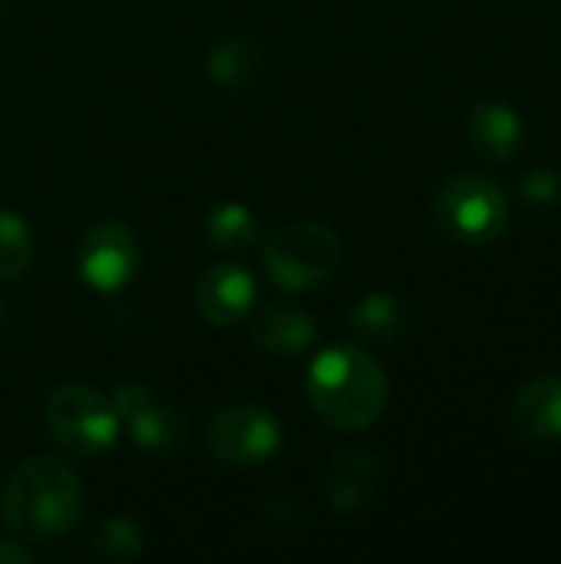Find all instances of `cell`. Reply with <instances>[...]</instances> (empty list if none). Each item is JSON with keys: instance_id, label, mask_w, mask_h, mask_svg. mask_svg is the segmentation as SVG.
<instances>
[{"instance_id": "obj_1", "label": "cell", "mask_w": 561, "mask_h": 564, "mask_svg": "<svg viewBox=\"0 0 561 564\" xmlns=\"http://www.w3.org/2000/svg\"><path fill=\"white\" fill-rule=\"evenodd\" d=\"M86 492L79 476L53 456L26 459L3 486L0 519L20 542H56L83 519Z\"/></svg>"}, {"instance_id": "obj_2", "label": "cell", "mask_w": 561, "mask_h": 564, "mask_svg": "<svg viewBox=\"0 0 561 564\" xmlns=\"http://www.w3.org/2000/svg\"><path fill=\"white\" fill-rule=\"evenodd\" d=\"M308 397L317 416L334 430L364 433L384 416L390 383L367 350L337 344L314 357L308 370Z\"/></svg>"}, {"instance_id": "obj_3", "label": "cell", "mask_w": 561, "mask_h": 564, "mask_svg": "<svg viewBox=\"0 0 561 564\" xmlns=\"http://www.w3.org/2000/svg\"><path fill=\"white\" fill-rule=\"evenodd\" d=\"M268 278L284 291H311L341 264V238L331 225L304 218L281 225L261 251Z\"/></svg>"}, {"instance_id": "obj_4", "label": "cell", "mask_w": 561, "mask_h": 564, "mask_svg": "<svg viewBox=\"0 0 561 564\" xmlns=\"http://www.w3.org/2000/svg\"><path fill=\"white\" fill-rule=\"evenodd\" d=\"M433 215L440 231L450 241L479 248L496 241L509 225V198L499 182L489 175H453L433 202Z\"/></svg>"}, {"instance_id": "obj_5", "label": "cell", "mask_w": 561, "mask_h": 564, "mask_svg": "<svg viewBox=\"0 0 561 564\" xmlns=\"http://www.w3.org/2000/svg\"><path fill=\"white\" fill-rule=\"evenodd\" d=\"M46 430L73 456H103L119 440L112 400L86 383H63L46 397Z\"/></svg>"}, {"instance_id": "obj_6", "label": "cell", "mask_w": 561, "mask_h": 564, "mask_svg": "<svg viewBox=\"0 0 561 564\" xmlns=\"http://www.w3.org/2000/svg\"><path fill=\"white\" fill-rule=\"evenodd\" d=\"M208 449L225 466H261L281 449V423L258 403H235L212 416Z\"/></svg>"}, {"instance_id": "obj_7", "label": "cell", "mask_w": 561, "mask_h": 564, "mask_svg": "<svg viewBox=\"0 0 561 564\" xmlns=\"http://www.w3.org/2000/svg\"><path fill=\"white\" fill-rule=\"evenodd\" d=\"M76 268L93 291H122L139 271V241L122 221L103 218L83 235Z\"/></svg>"}, {"instance_id": "obj_8", "label": "cell", "mask_w": 561, "mask_h": 564, "mask_svg": "<svg viewBox=\"0 0 561 564\" xmlns=\"http://www.w3.org/2000/svg\"><path fill=\"white\" fill-rule=\"evenodd\" d=\"M112 410L119 430L149 453H169L185 436V420L175 406L159 400L142 383H126L112 393Z\"/></svg>"}, {"instance_id": "obj_9", "label": "cell", "mask_w": 561, "mask_h": 564, "mask_svg": "<svg viewBox=\"0 0 561 564\" xmlns=\"http://www.w3.org/2000/svg\"><path fill=\"white\" fill-rule=\"evenodd\" d=\"M258 297V284L251 278L248 268L241 264H218L208 268L195 288V304L198 314L212 324V327H231L238 324Z\"/></svg>"}, {"instance_id": "obj_10", "label": "cell", "mask_w": 561, "mask_h": 564, "mask_svg": "<svg viewBox=\"0 0 561 564\" xmlns=\"http://www.w3.org/2000/svg\"><path fill=\"white\" fill-rule=\"evenodd\" d=\"M384 486V466L374 453L347 449L337 453L324 473V492L341 516L364 512Z\"/></svg>"}, {"instance_id": "obj_11", "label": "cell", "mask_w": 561, "mask_h": 564, "mask_svg": "<svg viewBox=\"0 0 561 564\" xmlns=\"http://www.w3.org/2000/svg\"><path fill=\"white\" fill-rule=\"evenodd\" d=\"M513 423L526 440L559 443L561 440V377H536L529 380L513 403Z\"/></svg>"}, {"instance_id": "obj_12", "label": "cell", "mask_w": 561, "mask_h": 564, "mask_svg": "<svg viewBox=\"0 0 561 564\" xmlns=\"http://www.w3.org/2000/svg\"><path fill=\"white\" fill-rule=\"evenodd\" d=\"M470 139L486 159H513L522 145V119L506 102H479L470 116Z\"/></svg>"}, {"instance_id": "obj_13", "label": "cell", "mask_w": 561, "mask_h": 564, "mask_svg": "<svg viewBox=\"0 0 561 564\" xmlns=\"http://www.w3.org/2000/svg\"><path fill=\"white\" fill-rule=\"evenodd\" d=\"M255 340L274 357H298L314 344V321L298 307H271L258 317Z\"/></svg>"}, {"instance_id": "obj_14", "label": "cell", "mask_w": 561, "mask_h": 564, "mask_svg": "<svg viewBox=\"0 0 561 564\" xmlns=\"http://www.w3.org/2000/svg\"><path fill=\"white\" fill-rule=\"evenodd\" d=\"M258 46L251 36H225L222 43L212 46L208 53V79L225 86V89H238V86H248L251 76L258 73Z\"/></svg>"}, {"instance_id": "obj_15", "label": "cell", "mask_w": 561, "mask_h": 564, "mask_svg": "<svg viewBox=\"0 0 561 564\" xmlns=\"http://www.w3.org/2000/svg\"><path fill=\"white\" fill-rule=\"evenodd\" d=\"M205 238L218 248V251H241L251 248L258 241V218L248 205L241 202H225L218 208L208 212L205 218Z\"/></svg>"}, {"instance_id": "obj_16", "label": "cell", "mask_w": 561, "mask_h": 564, "mask_svg": "<svg viewBox=\"0 0 561 564\" xmlns=\"http://www.w3.org/2000/svg\"><path fill=\"white\" fill-rule=\"evenodd\" d=\"M350 321H354V330L357 334H364L370 340H390V337H397L403 330L407 311H403L400 297L377 291V294L360 297V304L354 307Z\"/></svg>"}, {"instance_id": "obj_17", "label": "cell", "mask_w": 561, "mask_h": 564, "mask_svg": "<svg viewBox=\"0 0 561 564\" xmlns=\"http://www.w3.org/2000/svg\"><path fill=\"white\" fill-rule=\"evenodd\" d=\"M33 261V231L17 215L0 208V281H17Z\"/></svg>"}, {"instance_id": "obj_18", "label": "cell", "mask_w": 561, "mask_h": 564, "mask_svg": "<svg viewBox=\"0 0 561 564\" xmlns=\"http://www.w3.org/2000/svg\"><path fill=\"white\" fill-rule=\"evenodd\" d=\"M96 552L103 558H116V562L136 558L142 552V532L129 519H109V522H103V529L96 535Z\"/></svg>"}, {"instance_id": "obj_19", "label": "cell", "mask_w": 561, "mask_h": 564, "mask_svg": "<svg viewBox=\"0 0 561 564\" xmlns=\"http://www.w3.org/2000/svg\"><path fill=\"white\" fill-rule=\"evenodd\" d=\"M522 192H526V202H532V205H552L559 198L561 178L552 169H539L526 178Z\"/></svg>"}, {"instance_id": "obj_20", "label": "cell", "mask_w": 561, "mask_h": 564, "mask_svg": "<svg viewBox=\"0 0 561 564\" xmlns=\"http://www.w3.org/2000/svg\"><path fill=\"white\" fill-rule=\"evenodd\" d=\"M10 562H33V555H30V549H23L17 539H0V564H10Z\"/></svg>"}, {"instance_id": "obj_21", "label": "cell", "mask_w": 561, "mask_h": 564, "mask_svg": "<svg viewBox=\"0 0 561 564\" xmlns=\"http://www.w3.org/2000/svg\"><path fill=\"white\" fill-rule=\"evenodd\" d=\"M7 3H10V0H0V13H3V10H7Z\"/></svg>"}, {"instance_id": "obj_22", "label": "cell", "mask_w": 561, "mask_h": 564, "mask_svg": "<svg viewBox=\"0 0 561 564\" xmlns=\"http://www.w3.org/2000/svg\"><path fill=\"white\" fill-rule=\"evenodd\" d=\"M3 317H7V314H3V307H0V327H3Z\"/></svg>"}]
</instances>
